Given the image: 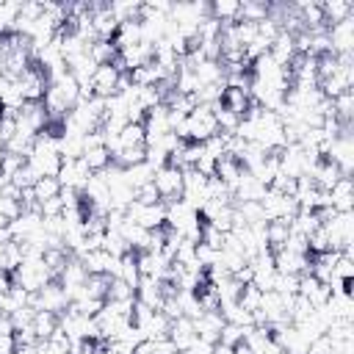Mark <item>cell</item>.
<instances>
[{
  "mask_svg": "<svg viewBox=\"0 0 354 354\" xmlns=\"http://www.w3.org/2000/svg\"><path fill=\"white\" fill-rule=\"evenodd\" d=\"M11 277H14V285L25 288L28 293H36V290H41L47 282H53V274H50V268L44 266V257H25V260L19 263V268H17Z\"/></svg>",
  "mask_w": 354,
  "mask_h": 354,
  "instance_id": "6da1fadb",
  "label": "cell"
},
{
  "mask_svg": "<svg viewBox=\"0 0 354 354\" xmlns=\"http://www.w3.org/2000/svg\"><path fill=\"white\" fill-rule=\"evenodd\" d=\"M14 86H17V91L22 94L25 102H41L50 83H47V72L33 61V64L14 80Z\"/></svg>",
  "mask_w": 354,
  "mask_h": 354,
  "instance_id": "7a4b0ae2",
  "label": "cell"
},
{
  "mask_svg": "<svg viewBox=\"0 0 354 354\" xmlns=\"http://www.w3.org/2000/svg\"><path fill=\"white\" fill-rule=\"evenodd\" d=\"M30 307H33V310H47V313L61 315V313L69 307V299H66L64 285H61L58 279L47 282L41 290H36V293L30 296Z\"/></svg>",
  "mask_w": 354,
  "mask_h": 354,
  "instance_id": "3957f363",
  "label": "cell"
},
{
  "mask_svg": "<svg viewBox=\"0 0 354 354\" xmlns=\"http://www.w3.org/2000/svg\"><path fill=\"white\" fill-rule=\"evenodd\" d=\"M124 216L130 221H136L138 227L144 230H158V227H166V205L163 202H155V205H141V202H130Z\"/></svg>",
  "mask_w": 354,
  "mask_h": 354,
  "instance_id": "277c9868",
  "label": "cell"
},
{
  "mask_svg": "<svg viewBox=\"0 0 354 354\" xmlns=\"http://www.w3.org/2000/svg\"><path fill=\"white\" fill-rule=\"evenodd\" d=\"M94 171L86 166V160L83 158H75V160H61V169H58V183H61V188H69V191H83L86 188V183H88V177H91Z\"/></svg>",
  "mask_w": 354,
  "mask_h": 354,
  "instance_id": "5b68a950",
  "label": "cell"
},
{
  "mask_svg": "<svg viewBox=\"0 0 354 354\" xmlns=\"http://www.w3.org/2000/svg\"><path fill=\"white\" fill-rule=\"evenodd\" d=\"M152 183H155V188H158V194H160V202L180 199V194H183V171L174 169V166H169V163L155 171Z\"/></svg>",
  "mask_w": 354,
  "mask_h": 354,
  "instance_id": "8992f818",
  "label": "cell"
},
{
  "mask_svg": "<svg viewBox=\"0 0 354 354\" xmlns=\"http://www.w3.org/2000/svg\"><path fill=\"white\" fill-rule=\"evenodd\" d=\"M119 75H122V72H119L113 64H102V66H97L94 75H91L94 97H102V100L113 97V94H116V86H119Z\"/></svg>",
  "mask_w": 354,
  "mask_h": 354,
  "instance_id": "52a82bcc",
  "label": "cell"
},
{
  "mask_svg": "<svg viewBox=\"0 0 354 354\" xmlns=\"http://www.w3.org/2000/svg\"><path fill=\"white\" fill-rule=\"evenodd\" d=\"M41 213L39 210H22L14 221H8V230H11V238L14 241H25V238H30L33 232H39L41 230Z\"/></svg>",
  "mask_w": 354,
  "mask_h": 354,
  "instance_id": "ba28073f",
  "label": "cell"
},
{
  "mask_svg": "<svg viewBox=\"0 0 354 354\" xmlns=\"http://www.w3.org/2000/svg\"><path fill=\"white\" fill-rule=\"evenodd\" d=\"M224 326V318L218 310H210V313H202L199 318H194V329H196V337L199 340H207V343H218V332Z\"/></svg>",
  "mask_w": 354,
  "mask_h": 354,
  "instance_id": "9c48e42d",
  "label": "cell"
},
{
  "mask_svg": "<svg viewBox=\"0 0 354 354\" xmlns=\"http://www.w3.org/2000/svg\"><path fill=\"white\" fill-rule=\"evenodd\" d=\"M169 343L174 346V351H183V348H188L194 340H196V329H194V321L191 318H185V315H180V318H174L171 321V326H169Z\"/></svg>",
  "mask_w": 354,
  "mask_h": 354,
  "instance_id": "30bf717a",
  "label": "cell"
},
{
  "mask_svg": "<svg viewBox=\"0 0 354 354\" xmlns=\"http://www.w3.org/2000/svg\"><path fill=\"white\" fill-rule=\"evenodd\" d=\"M326 194H329V207H332L335 213H351V199H354L351 177H340Z\"/></svg>",
  "mask_w": 354,
  "mask_h": 354,
  "instance_id": "8fae6325",
  "label": "cell"
},
{
  "mask_svg": "<svg viewBox=\"0 0 354 354\" xmlns=\"http://www.w3.org/2000/svg\"><path fill=\"white\" fill-rule=\"evenodd\" d=\"M268 55L279 64V66H288L293 58H296V44H293V36L290 33H285V30H279L277 33V39L268 44Z\"/></svg>",
  "mask_w": 354,
  "mask_h": 354,
  "instance_id": "7c38bea8",
  "label": "cell"
},
{
  "mask_svg": "<svg viewBox=\"0 0 354 354\" xmlns=\"http://www.w3.org/2000/svg\"><path fill=\"white\" fill-rule=\"evenodd\" d=\"M241 174H243L241 160H235V158L224 155V158H218V163H216V174H213V177H218V180H221V183L230 188V194H232V188L238 185Z\"/></svg>",
  "mask_w": 354,
  "mask_h": 354,
  "instance_id": "4fadbf2b",
  "label": "cell"
},
{
  "mask_svg": "<svg viewBox=\"0 0 354 354\" xmlns=\"http://www.w3.org/2000/svg\"><path fill=\"white\" fill-rule=\"evenodd\" d=\"M321 11H324V25H335L346 17H354V6L348 0H321Z\"/></svg>",
  "mask_w": 354,
  "mask_h": 354,
  "instance_id": "5bb4252c",
  "label": "cell"
},
{
  "mask_svg": "<svg viewBox=\"0 0 354 354\" xmlns=\"http://www.w3.org/2000/svg\"><path fill=\"white\" fill-rule=\"evenodd\" d=\"M249 105H252V97H249L246 88H224V94H221V108H227V111H232V113H238V116L243 119V113H246Z\"/></svg>",
  "mask_w": 354,
  "mask_h": 354,
  "instance_id": "9a60e30c",
  "label": "cell"
},
{
  "mask_svg": "<svg viewBox=\"0 0 354 354\" xmlns=\"http://www.w3.org/2000/svg\"><path fill=\"white\" fill-rule=\"evenodd\" d=\"M116 279L127 282L130 288H138L141 274H138V263H136V252H127L119 257V268H116Z\"/></svg>",
  "mask_w": 354,
  "mask_h": 354,
  "instance_id": "2e32d148",
  "label": "cell"
},
{
  "mask_svg": "<svg viewBox=\"0 0 354 354\" xmlns=\"http://www.w3.org/2000/svg\"><path fill=\"white\" fill-rule=\"evenodd\" d=\"M238 11H241L238 0H216V3H210V17L218 19L221 25L238 22Z\"/></svg>",
  "mask_w": 354,
  "mask_h": 354,
  "instance_id": "e0dca14e",
  "label": "cell"
},
{
  "mask_svg": "<svg viewBox=\"0 0 354 354\" xmlns=\"http://www.w3.org/2000/svg\"><path fill=\"white\" fill-rule=\"evenodd\" d=\"M30 326H33V332H36L39 340H47V337L58 329V315H55V313H47V310H36Z\"/></svg>",
  "mask_w": 354,
  "mask_h": 354,
  "instance_id": "ac0fdd59",
  "label": "cell"
},
{
  "mask_svg": "<svg viewBox=\"0 0 354 354\" xmlns=\"http://www.w3.org/2000/svg\"><path fill=\"white\" fill-rule=\"evenodd\" d=\"M58 194H61L58 177H39V180L33 183V196H36L39 205L47 202V199H53V196H58Z\"/></svg>",
  "mask_w": 354,
  "mask_h": 354,
  "instance_id": "d6986e66",
  "label": "cell"
},
{
  "mask_svg": "<svg viewBox=\"0 0 354 354\" xmlns=\"http://www.w3.org/2000/svg\"><path fill=\"white\" fill-rule=\"evenodd\" d=\"M266 17H268V3H257V0H243L241 3L238 19H243V22H260Z\"/></svg>",
  "mask_w": 354,
  "mask_h": 354,
  "instance_id": "ffe728a7",
  "label": "cell"
},
{
  "mask_svg": "<svg viewBox=\"0 0 354 354\" xmlns=\"http://www.w3.org/2000/svg\"><path fill=\"white\" fill-rule=\"evenodd\" d=\"M252 326H235V324H224L221 326V332H218V343L221 346H230V348H235L238 343H243V337H246V332H249Z\"/></svg>",
  "mask_w": 354,
  "mask_h": 354,
  "instance_id": "44dd1931",
  "label": "cell"
},
{
  "mask_svg": "<svg viewBox=\"0 0 354 354\" xmlns=\"http://www.w3.org/2000/svg\"><path fill=\"white\" fill-rule=\"evenodd\" d=\"M19 263H22V249H19V243H17V241H8V243L3 246L0 268H6L8 274H14V271L19 268Z\"/></svg>",
  "mask_w": 354,
  "mask_h": 354,
  "instance_id": "7402d4cb",
  "label": "cell"
},
{
  "mask_svg": "<svg viewBox=\"0 0 354 354\" xmlns=\"http://www.w3.org/2000/svg\"><path fill=\"white\" fill-rule=\"evenodd\" d=\"M111 11L119 22H130V19H138L141 17V3L138 0H127V3H111Z\"/></svg>",
  "mask_w": 354,
  "mask_h": 354,
  "instance_id": "603a6c76",
  "label": "cell"
},
{
  "mask_svg": "<svg viewBox=\"0 0 354 354\" xmlns=\"http://www.w3.org/2000/svg\"><path fill=\"white\" fill-rule=\"evenodd\" d=\"M83 160H86V166H88L91 171H102V169L111 163V155H108L105 147H94V149H86V152H83Z\"/></svg>",
  "mask_w": 354,
  "mask_h": 354,
  "instance_id": "cb8c5ba5",
  "label": "cell"
},
{
  "mask_svg": "<svg viewBox=\"0 0 354 354\" xmlns=\"http://www.w3.org/2000/svg\"><path fill=\"white\" fill-rule=\"evenodd\" d=\"M127 299H136V288H130L127 282H122V279H111V285H108V296H105V301H127Z\"/></svg>",
  "mask_w": 354,
  "mask_h": 354,
  "instance_id": "d4e9b609",
  "label": "cell"
},
{
  "mask_svg": "<svg viewBox=\"0 0 354 354\" xmlns=\"http://www.w3.org/2000/svg\"><path fill=\"white\" fill-rule=\"evenodd\" d=\"M133 199L141 202V205H155V202H160V194H158L155 183H144V185H138L133 191Z\"/></svg>",
  "mask_w": 354,
  "mask_h": 354,
  "instance_id": "484cf974",
  "label": "cell"
},
{
  "mask_svg": "<svg viewBox=\"0 0 354 354\" xmlns=\"http://www.w3.org/2000/svg\"><path fill=\"white\" fill-rule=\"evenodd\" d=\"M25 166V158H19V155H3V160H0V177H6V180H11L19 169Z\"/></svg>",
  "mask_w": 354,
  "mask_h": 354,
  "instance_id": "4316f807",
  "label": "cell"
},
{
  "mask_svg": "<svg viewBox=\"0 0 354 354\" xmlns=\"http://www.w3.org/2000/svg\"><path fill=\"white\" fill-rule=\"evenodd\" d=\"M304 354H332V340L326 337V332H324V335H318L315 340H310Z\"/></svg>",
  "mask_w": 354,
  "mask_h": 354,
  "instance_id": "83f0119b",
  "label": "cell"
},
{
  "mask_svg": "<svg viewBox=\"0 0 354 354\" xmlns=\"http://www.w3.org/2000/svg\"><path fill=\"white\" fill-rule=\"evenodd\" d=\"M0 337H14V321H11V315H3L0 318Z\"/></svg>",
  "mask_w": 354,
  "mask_h": 354,
  "instance_id": "f1b7e54d",
  "label": "cell"
},
{
  "mask_svg": "<svg viewBox=\"0 0 354 354\" xmlns=\"http://www.w3.org/2000/svg\"><path fill=\"white\" fill-rule=\"evenodd\" d=\"M11 285H14V277H11L6 268H0V293H8Z\"/></svg>",
  "mask_w": 354,
  "mask_h": 354,
  "instance_id": "f546056e",
  "label": "cell"
},
{
  "mask_svg": "<svg viewBox=\"0 0 354 354\" xmlns=\"http://www.w3.org/2000/svg\"><path fill=\"white\" fill-rule=\"evenodd\" d=\"M36 346H39V343H36ZM36 346H17V348H14V354H39V348H36Z\"/></svg>",
  "mask_w": 354,
  "mask_h": 354,
  "instance_id": "4dcf8cb0",
  "label": "cell"
},
{
  "mask_svg": "<svg viewBox=\"0 0 354 354\" xmlns=\"http://www.w3.org/2000/svg\"><path fill=\"white\" fill-rule=\"evenodd\" d=\"M6 183H8V180H6V177H0V191H3V185H6Z\"/></svg>",
  "mask_w": 354,
  "mask_h": 354,
  "instance_id": "1f68e13d",
  "label": "cell"
}]
</instances>
